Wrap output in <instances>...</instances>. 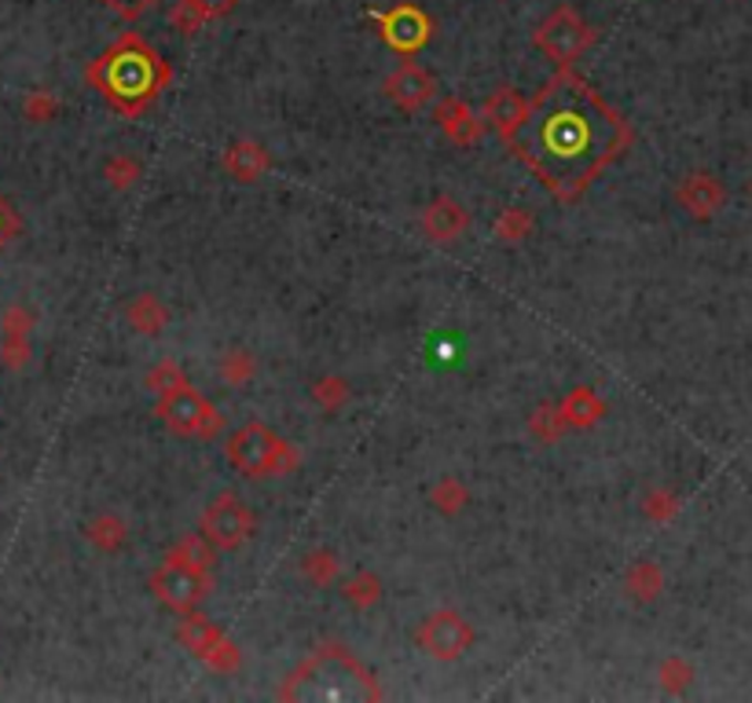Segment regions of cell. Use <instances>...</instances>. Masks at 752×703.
<instances>
[{
    "label": "cell",
    "mask_w": 752,
    "mask_h": 703,
    "mask_svg": "<svg viewBox=\"0 0 752 703\" xmlns=\"http://www.w3.org/2000/svg\"><path fill=\"white\" fill-rule=\"evenodd\" d=\"M635 143V129L573 66L554 71L529 99V118L504 143L554 202L576 205Z\"/></svg>",
    "instance_id": "1"
},
{
    "label": "cell",
    "mask_w": 752,
    "mask_h": 703,
    "mask_svg": "<svg viewBox=\"0 0 752 703\" xmlns=\"http://www.w3.org/2000/svg\"><path fill=\"white\" fill-rule=\"evenodd\" d=\"M85 81L114 114L144 118L162 99V92L173 85V66L162 60V52L144 33L125 30L85 66Z\"/></svg>",
    "instance_id": "2"
},
{
    "label": "cell",
    "mask_w": 752,
    "mask_h": 703,
    "mask_svg": "<svg viewBox=\"0 0 752 703\" xmlns=\"http://www.w3.org/2000/svg\"><path fill=\"white\" fill-rule=\"evenodd\" d=\"M155 418L173 436H184V440H216L224 429V414L216 411V403L206 392H199L191 382L155 396Z\"/></svg>",
    "instance_id": "3"
},
{
    "label": "cell",
    "mask_w": 752,
    "mask_h": 703,
    "mask_svg": "<svg viewBox=\"0 0 752 703\" xmlns=\"http://www.w3.org/2000/svg\"><path fill=\"white\" fill-rule=\"evenodd\" d=\"M532 44H537V52H543L547 60L554 63V71H562V66H573L580 55H587L595 49L599 30L591 26L573 4H558L537 22Z\"/></svg>",
    "instance_id": "4"
},
{
    "label": "cell",
    "mask_w": 752,
    "mask_h": 703,
    "mask_svg": "<svg viewBox=\"0 0 752 703\" xmlns=\"http://www.w3.org/2000/svg\"><path fill=\"white\" fill-rule=\"evenodd\" d=\"M477 645V630L459 608H433L415 627V649L433 663H455Z\"/></svg>",
    "instance_id": "5"
},
{
    "label": "cell",
    "mask_w": 752,
    "mask_h": 703,
    "mask_svg": "<svg viewBox=\"0 0 752 703\" xmlns=\"http://www.w3.org/2000/svg\"><path fill=\"white\" fill-rule=\"evenodd\" d=\"M147 590H151L155 601L169 608V613L188 616V613H199L202 601L216 590V583H213V572H195L162 557V564H158L151 579H147Z\"/></svg>",
    "instance_id": "6"
},
{
    "label": "cell",
    "mask_w": 752,
    "mask_h": 703,
    "mask_svg": "<svg viewBox=\"0 0 752 703\" xmlns=\"http://www.w3.org/2000/svg\"><path fill=\"white\" fill-rule=\"evenodd\" d=\"M177 641L195 656L202 667H210L213 674H239L243 671V649L227 638V633L210 624L202 613L180 616L177 624Z\"/></svg>",
    "instance_id": "7"
},
{
    "label": "cell",
    "mask_w": 752,
    "mask_h": 703,
    "mask_svg": "<svg viewBox=\"0 0 752 703\" xmlns=\"http://www.w3.org/2000/svg\"><path fill=\"white\" fill-rule=\"evenodd\" d=\"M199 532L210 539L213 550L232 553V550H243L250 539H254L257 516L250 513V505L239 499L235 491H224V494H216L206 510H202Z\"/></svg>",
    "instance_id": "8"
},
{
    "label": "cell",
    "mask_w": 752,
    "mask_h": 703,
    "mask_svg": "<svg viewBox=\"0 0 752 703\" xmlns=\"http://www.w3.org/2000/svg\"><path fill=\"white\" fill-rule=\"evenodd\" d=\"M368 19L379 26V38L385 41V49H393L401 60H415L419 52L433 41V19L419 4H393L385 11H368Z\"/></svg>",
    "instance_id": "9"
},
{
    "label": "cell",
    "mask_w": 752,
    "mask_h": 703,
    "mask_svg": "<svg viewBox=\"0 0 752 703\" xmlns=\"http://www.w3.org/2000/svg\"><path fill=\"white\" fill-rule=\"evenodd\" d=\"M279 433H272L265 422H246L227 436L224 458L235 466L239 477L246 480H268V462H272V447H276Z\"/></svg>",
    "instance_id": "10"
},
{
    "label": "cell",
    "mask_w": 752,
    "mask_h": 703,
    "mask_svg": "<svg viewBox=\"0 0 752 703\" xmlns=\"http://www.w3.org/2000/svg\"><path fill=\"white\" fill-rule=\"evenodd\" d=\"M382 92H385V99H390L396 110L419 114L433 96H437V77H433L423 63L404 60L401 66H393V71L385 74Z\"/></svg>",
    "instance_id": "11"
},
{
    "label": "cell",
    "mask_w": 752,
    "mask_h": 703,
    "mask_svg": "<svg viewBox=\"0 0 752 703\" xmlns=\"http://www.w3.org/2000/svg\"><path fill=\"white\" fill-rule=\"evenodd\" d=\"M433 125L444 132V140L455 143L459 151H474L485 136V121L463 96H444L433 107Z\"/></svg>",
    "instance_id": "12"
},
{
    "label": "cell",
    "mask_w": 752,
    "mask_h": 703,
    "mask_svg": "<svg viewBox=\"0 0 752 703\" xmlns=\"http://www.w3.org/2000/svg\"><path fill=\"white\" fill-rule=\"evenodd\" d=\"M419 227H423V235L430 242H437V246H452V242H459L466 232H470V210L452 199V194H437V199L426 202L423 216H419Z\"/></svg>",
    "instance_id": "13"
},
{
    "label": "cell",
    "mask_w": 752,
    "mask_h": 703,
    "mask_svg": "<svg viewBox=\"0 0 752 703\" xmlns=\"http://www.w3.org/2000/svg\"><path fill=\"white\" fill-rule=\"evenodd\" d=\"M676 202L693 221H712L727 205V188L712 172H687V177L676 183Z\"/></svg>",
    "instance_id": "14"
},
{
    "label": "cell",
    "mask_w": 752,
    "mask_h": 703,
    "mask_svg": "<svg viewBox=\"0 0 752 703\" xmlns=\"http://www.w3.org/2000/svg\"><path fill=\"white\" fill-rule=\"evenodd\" d=\"M481 121H485V129H492L499 140H510L518 129H521V121L529 118V99L521 96V92L515 85H499L492 88V96H488L481 103Z\"/></svg>",
    "instance_id": "15"
},
{
    "label": "cell",
    "mask_w": 752,
    "mask_h": 703,
    "mask_svg": "<svg viewBox=\"0 0 752 703\" xmlns=\"http://www.w3.org/2000/svg\"><path fill=\"white\" fill-rule=\"evenodd\" d=\"M221 169H224L235 183H257V180L272 169V151H268L265 143L246 140V136H243V140H235V143H227V147H224Z\"/></svg>",
    "instance_id": "16"
},
{
    "label": "cell",
    "mask_w": 752,
    "mask_h": 703,
    "mask_svg": "<svg viewBox=\"0 0 752 703\" xmlns=\"http://www.w3.org/2000/svg\"><path fill=\"white\" fill-rule=\"evenodd\" d=\"M558 407H562L565 425H569V429H576V433L595 429V425L610 414L606 400L599 396L595 385H576V388H569L565 396L558 400Z\"/></svg>",
    "instance_id": "17"
},
{
    "label": "cell",
    "mask_w": 752,
    "mask_h": 703,
    "mask_svg": "<svg viewBox=\"0 0 752 703\" xmlns=\"http://www.w3.org/2000/svg\"><path fill=\"white\" fill-rule=\"evenodd\" d=\"M82 535H85V543L93 546L96 553H104V557H110V553H121L125 543H129V521H125L121 513H96V516H88L85 528H82Z\"/></svg>",
    "instance_id": "18"
},
{
    "label": "cell",
    "mask_w": 752,
    "mask_h": 703,
    "mask_svg": "<svg viewBox=\"0 0 752 703\" xmlns=\"http://www.w3.org/2000/svg\"><path fill=\"white\" fill-rule=\"evenodd\" d=\"M125 322H129L133 333L140 338H162V330L169 327V308L162 305L158 294H136L129 305H125Z\"/></svg>",
    "instance_id": "19"
},
{
    "label": "cell",
    "mask_w": 752,
    "mask_h": 703,
    "mask_svg": "<svg viewBox=\"0 0 752 703\" xmlns=\"http://www.w3.org/2000/svg\"><path fill=\"white\" fill-rule=\"evenodd\" d=\"M660 590H665V572H660L657 561H635L628 572H624V594L632 597V601L649 605L657 601Z\"/></svg>",
    "instance_id": "20"
},
{
    "label": "cell",
    "mask_w": 752,
    "mask_h": 703,
    "mask_svg": "<svg viewBox=\"0 0 752 703\" xmlns=\"http://www.w3.org/2000/svg\"><path fill=\"white\" fill-rule=\"evenodd\" d=\"M257 371H261L257 355L250 349H239V344L216 355V377H221L227 388H246L257 377Z\"/></svg>",
    "instance_id": "21"
},
{
    "label": "cell",
    "mask_w": 752,
    "mask_h": 703,
    "mask_svg": "<svg viewBox=\"0 0 752 703\" xmlns=\"http://www.w3.org/2000/svg\"><path fill=\"white\" fill-rule=\"evenodd\" d=\"M526 429H529L532 440L543 444V447H551V444L562 440V436L569 433V425L562 418V407H558V400L537 403V407H532V414L526 418Z\"/></svg>",
    "instance_id": "22"
},
{
    "label": "cell",
    "mask_w": 752,
    "mask_h": 703,
    "mask_svg": "<svg viewBox=\"0 0 752 703\" xmlns=\"http://www.w3.org/2000/svg\"><path fill=\"white\" fill-rule=\"evenodd\" d=\"M166 561H177V564L195 568V572H213L216 568V550L210 546V539L202 532H191L184 539H177V543L166 550Z\"/></svg>",
    "instance_id": "23"
},
{
    "label": "cell",
    "mask_w": 752,
    "mask_h": 703,
    "mask_svg": "<svg viewBox=\"0 0 752 703\" xmlns=\"http://www.w3.org/2000/svg\"><path fill=\"white\" fill-rule=\"evenodd\" d=\"M298 568H301V579H305V583L316 586V590H327V586H335V583H338L341 561H338V553H335V550L316 546V550H309V553H301Z\"/></svg>",
    "instance_id": "24"
},
{
    "label": "cell",
    "mask_w": 752,
    "mask_h": 703,
    "mask_svg": "<svg viewBox=\"0 0 752 703\" xmlns=\"http://www.w3.org/2000/svg\"><path fill=\"white\" fill-rule=\"evenodd\" d=\"M532 232H537V213L521 210V205H507L492 224V235L499 246H521Z\"/></svg>",
    "instance_id": "25"
},
{
    "label": "cell",
    "mask_w": 752,
    "mask_h": 703,
    "mask_svg": "<svg viewBox=\"0 0 752 703\" xmlns=\"http://www.w3.org/2000/svg\"><path fill=\"white\" fill-rule=\"evenodd\" d=\"M430 502H433V510H437L441 516H459L466 505H470V488L459 480V477H452V472H444L441 480H433V488H430Z\"/></svg>",
    "instance_id": "26"
},
{
    "label": "cell",
    "mask_w": 752,
    "mask_h": 703,
    "mask_svg": "<svg viewBox=\"0 0 752 703\" xmlns=\"http://www.w3.org/2000/svg\"><path fill=\"white\" fill-rule=\"evenodd\" d=\"M341 597H346V605H352L357 613H371L374 605L382 601V579L374 572H352L346 583H341Z\"/></svg>",
    "instance_id": "27"
},
{
    "label": "cell",
    "mask_w": 752,
    "mask_h": 703,
    "mask_svg": "<svg viewBox=\"0 0 752 703\" xmlns=\"http://www.w3.org/2000/svg\"><path fill=\"white\" fill-rule=\"evenodd\" d=\"M309 400L320 407L324 414H338L346 403L352 400V388L341 374H324L309 385Z\"/></svg>",
    "instance_id": "28"
},
{
    "label": "cell",
    "mask_w": 752,
    "mask_h": 703,
    "mask_svg": "<svg viewBox=\"0 0 752 703\" xmlns=\"http://www.w3.org/2000/svg\"><path fill=\"white\" fill-rule=\"evenodd\" d=\"M104 180L110 183L114 191H133L136 183L144 180V161L136 158V155H129V151H118V155H110L107 161H104Z\"/></svg>",
    "instance_id": "29"
},
{
    "label": "cell",
    "mask_w": 752,
    "mask_h": 703,
    "mask_svg": "<svg viewBox=\"0 0 752 703\" xmlns=\"http://www.w3.org/2000/svg\"><path fill=\"white\" fill-rule=\"evenodd\" d=\"M60 107H63L60 96L49 88H33L22 96V118H27L30 125H49L55 114H60Z\"/></svg>",
    "instance_id": "30"
},
{
    "label": "cell",
    "mask_w": 752,
    "mask_h": 703,
    "mask_svg": "<svg viewBox=\"0 0 752 703\" xmlns=\"http://www.w3.org/2000/svg\"><path fill=\"white\" fill-rule=\"evenodd\" d=\"M679 494L676 491H668V488H654V491H646V499H643V516L649 524H668V521H676L679 516Z\"/></svg>",
    "instance_id": "31"
},
{
    "label": "cell",
    "mask_w": 752,
    "mask_h": 703,
    "mask_svg": "<svg viewBox=\"0 0 752 703\" xmlns=\"http://www.w3.org/2000/svg\"><path fill=\"white\" fill-rule=\"evenodd\" d=\"M184 382H188V374H184V366H180V360H158L151 371L144 374V385L151 388L155 396H162V392L184 385Z\"/></svg>",
    "instance_id": "32"
},
{
    "label": "cell",
    "mask_w": 752,
    "mask_h": 703,
    "mask_svg": "<svg viewBox=\"0 0 752 703\" xmlns=\"http://www.w3.org/2000/svg\"><path fill=\"white\" fill-rule=\"evenodd\" d=\"M33 327H38V312L30 305H8L4 316H0V333L4 338H33Z\"/></svg>",
    "instance_id": "33"
},
{
    "label": "cell",
    "mask_w": 752,
    "mask_h": 703,
    "mask_svg": "<svg viewBox=\"0 0 752 703\" xmlns=\"http://www.w3.org/2000/svg\"><path fill=\"white\" fill-rule=\"evenodd\" d=\"M206 15H202V8L195 0H177L173 8H169V26H173L180 38H195V33L206 26Z\"/></svg>",
    "instance_id": "34"
},
{
    "label": "cell",
    "mask_w": 752,
    "mask_h": 703,
    "mask_svg": "<svg viewBox=\"0 0 752 703\" xmlns=\"http://www.w3.org/2000/svg\"><path fill=\"white\" fill-rule=\"evenodd\" d=\"M657 682H660L665 693L676 696V693H682V689L693 682V667L682 660V656H668V660L657 667Z\"/></svg>",
    "instance_id": "35"
},
{
    "label": "cell",
    "mask_w": 752,
    "mask_h": 703,
    "mask_svg": "<svg viewBox=\"0 0 752 703\" xmlns=\"http://www.w3.org/2000/svg\"><path fill=\"white\" fill-rule=\"evenodd\" d=\"M301 447L290 444V440H276V447H272V462H268V480H279V477H294V472L301 469Z\"/></svg>",
    "instance_id": "36"
},
{
    "label": "cell",
    "mask_w": 752,
    "mask_h": 703,
    "mask_svg": "<svg viewBox=\"0 0 752 703\" xmlns=\"http://www.w3.org/2000/svg\"><path fill=\"white\" fill-rule=\"evenodd\" d=\"M30 355H33L30 338H4V333H0V363H4L8 371H22V366L30 363Z\"/></svg>",
    "instance_id": "37"
},
{
    "label": "cell",
    "mask_w": 752,
    "mask_h": 703,
    "mask_svg": "<svg viewBox=\"0 0 752 703\" xmlns=\"http://www.w3.org/2000/svg\"><path fill=\"white\" fill-rule=\"evenodd\" d=\"M107 11H114L118 19L125 22H140L144 15H151V11L162 4V0H99Z\"/></svg>",
    "instance_id": "38"
},
{
    "label": "cell",
    "mask_w": 752,
    "mask_h": 703,
    "mask_svg": "<svg viewBox=\"0 0 752 703\" xmlns=\"http://www.w3.org/2000/svg\"><path fill=\"white\" fill-rule=\"evenodd\" d=\"M19 227H22V221L15 216V210H11V205L0 199V249H4V242H11L19 235Z\"/></svg>",
    "instance_id": "39"
},
{
    "label": "cell",
    "mask_w": 752,
    "mask_h": 703,
    "mask_svg": "<svg viewBox=\"0 0 752 703\" xmlns=\"http://www.w3.org/2000/svg\"><path fill=\"white\" fill-rule=\"evenodd\" d=\"M195 4L202 8V15H206L210 22H216V19L232 15V11L239 8V0H195Z\"/></svg>",
    "instance_id": "40"
},
{
    "label": "cell",
    "mask_w": 752,
    "mask_h": 703,
    "mask_svg": "<svg viewBox=\"0 0 752 703\" xmlns=\"http://www.w3.org/2000/svg\"><path fill=\"white\" fill-rule=\"evenodd\" d=\"M749 194H752V183H749Z\"/></svg>",
    "instance_id": "41"
}]
</instances>
